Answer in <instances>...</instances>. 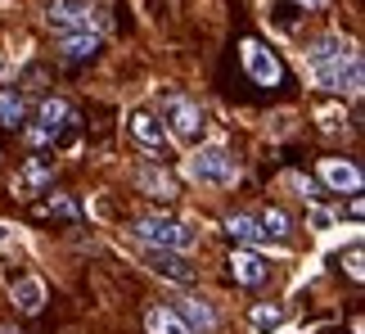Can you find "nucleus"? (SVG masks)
Instances as JSON below:
<instances>
[{
	"label": "nucleus",
	"mask_w": 365,
	"mask_h": 334,
	"mask_svg": "<svg viewBox=\"0 0 365 334\" xmlns=\"http://www.w3.org/2000/svg\"><path fill=\"white\" fill-rule=\"evenodd\" d=\"M185 176H194L199 186H235L240 176V163L230 158L226 145H203L185 158Z\"/></svg>",
	"instance_id": "1"
},
{
	"label": "nucleus",
	"mask_w": 365,
	"mask_h": 334,
	"mask_svg": "<svg viewBox=\"0 0 365 334\" xmlns=\"http://www.w3.org/2000/svg\"><path fill=\"white\" fill-rule=\"evenodd\" d=\"M135 235L145 240L149 248H176V253H190L194 248V235L185 221H172V217H158V213H149V217H140L135 221Z\"/></svg>",
	"instance_id": "2"
},
{
	"label": "nucleus",
	"mask_w": 365,
	"mask_h": 334,
	"mask_svg": "<svg viewBox=\"0 0 365 334\" xmlns=\"http://www.w3.org/2000/svg\"><path fill=\"white\" fill-rule=\"evenodd\" d=\"M163 118L167 127H172L176 141H194V136L203 131V108L190 100V95H167L163 100Z\"/></svg>",
	"instance_id": "3"
},
{
	"label": "nucleus",
	"mask_w": 365,
	"mask_h": 334,
	"mask_svg": "<svg viewBox=\"0 0 365 334\" xmlns=\"http://www.w3.org/2000/svg\"><path fill=\"white\" fill-rule=\"evenodd\" d=\"M316 77V86H325L334 95H361V54L356 50H347L339 64H329V68H320Z\"/></svg>",
	"instance_id": "4"
},
{
	"label": "nucleus",
	"mask_w": 365,
	"mask_h": 334,
	"mask_svg": "<svg viewBox=\"0 0 365 334\" xmlns=\"http://www.w3.org/2000/svg\"><path fill=\"white\" fill-rule=\"evenodd\" d=\"M244 73L257 81V86H279L284 68H279V59L262 46V41H244Z\"/></svg>",
	"instance_id": "5"
},
{
	"label": "nucleus",
	"mask_w": 365,
	"mask_h": 334,
	"mask_svg": "<svg viewBox=\"0 0 365 334\" xmlns=\"http://www.w3.org/2000/svg\"><path fill=\"white\" fill-rule=\"evenodd\" d=\"M68 118H73V108H68L63 100H41V118H36V127H27V141H32V145H50L54 136L68 127Z\"/></svg>",
	"instance_id": "6"
},
{
	"label": "nucleus",
	"mask_w": 365,
	"mask_h": 334,
	"mask_svg": "<svg viewBox=\"0 0 365 334\" xmlns=\"http://www.w3.org/2000/svg\"><path fill=\"white\" fill-rule=\"evenodd\" d=\"M145 262H149L153 275H163V280H172V285H190L194 280V267L176 253V248H149Z\"/></svg>",
	"instance_id": "7"
},
{
	"label": "nucleus",
	"mask_w": 365,
	"mask_h": 334,
	"mask_svg": "<svg viewBox=\"0 0 365 334\" xmlns=\"http://www.w3.org/2000/svg\"><path fill=\"white\" fill-rule=\"evenodd\" d=\"M320 181L339 194H356L361 190V167L347 158H320Z\"/></svg>",
	"instance_id": "8"
},
{
	"label": "nucleus",
	"mask_w": 365,
	"mask_h": 334,
	"mask_svg": "<svg viewBox=\"0 0 365 334\" xmlns=\"http://www.w3.org/2000/svg\"><path fill=\"white\" fill-rule=\"evenodd\" d=\"M347 50H352V41H343V36H320L312 50H302V64H307V73H320V68L339 64Z\"/></svg>",
	"instance_id": "9"
},
{
	"label": "nucleus",
	"mask_w": 365,
	"mask_h": 334,
	"mask_svg": "<svg viewBox=\"0 0 365 334\" xmlns=\"http://www.w3.org/2000/svg\"><path fill=\"white\" fill-rule=\"evenodd\" d=\"M230 275H235L240 285L252 289V285H262L266 275H271V267H266L262 253H252V248H235V258H230Z\"/></svg>",
	"instance_id": "10"
},
{
	"label": "nucleus",
	"mask_w": 365,
	"mask_h": 334,
	"mask_svg": "<svg viewBox=\"0 0 365 334\" xmlns=\"http://www.w3.org/2000/svg\"><path fill=\"white\" fill-rule=\"evenodd\" d=\"M176 316L190 325V334H194V330H199V334H207V330L217 325V312L207 308L203 298H180V303H176Z\"/></svg>",
	"instance_id": "11"
},
{
	"label": "nucleus",
	"mask_w": 365,
	"mask_h": 334,
	"mask_svg": "<svg viewBox=\"0 0 365 334\" xmlns=\"http://www.w3.org/2000/svg\"><path fill=\"white\" fill-rule=\"evenodd\" d=\"M131 136H135L145 149H163V145H167V127H163L153 113H145V108H140V113H131Z\"/></svg>",
	"instance_id": "12"
},
{
	"label": "nucleus",
	"mask_w": 365,
	"mask_h": 334,
	"mask_svg": "<svg viewBox=\"0 0 365 334\" xmlns=\"http://www.w3.org/2000/svg\"><path fill=\"white\" fill-rule=\"evenodd\" d=\"M46 19H50V27H59V32H77V27H91V14L81 9V5H73V0H54Z\"/></svg>",
	"instance_id": "13"
},
{
	"label": "nucleus",
	"mask_w": 365,
	"mask_h": 334,
	"mask_svg": "<svg viewBox=\"0 0 365 334\" xmlns=\"http://www.w3.org/2000/svg\"><path fill=\"white\" fill-rule=\"evenodd\" d=\"M95 50H100V32H91V27H77V32H68L63 46H59V54H63V59H73V64L91 59Z\"/></svg>",
	"instance_id": "14"
},
{
	"label": "nucleus",
	"mask_w": 365,
	"mask_h": 334,
	"mask_svg": "<svg viewBox=\"0 0 365 334\" xmlns=\"http://www.w3.org/2000/svg\"><path fill=\"white\" fill-rule=\"evenodd\" d=\"M14 303H19V312L36 316L46 308V280H36V275H23L19 285H14Z\"/></svg>",
	"instance_id": "15"
},
{
	"label": "nucleus",
	"mask_w": 365,
	"mask_h": 334,
	"mask_svg": "<svg viewBox=\"0 0 365 334\" xmlns=\"http://www.w3.org/2000/svg\"><path fill=\"white\" fill-rule=\"evenodd\" d=\"M145 330L149 334H190V325L176 316V308H163V303L145 312Z\"/></svg>",
	"instance_id": "16"
},
{
	"label": "nucleus",
	"mask_w": 365,
	"mask_h": 334,
	"mask_svg": "<svg viewBox=\"0 0 365 334\" xmlns=\"http://www.w3.org/2000/svg\"><path fill=\"white\" fill-rule=\"evenodd\" d=\"M226 231L235 235V240H240V244H266V240H271V235H266L262 231V221L257 217H248V213H240V217H226Z\"/></svg>",
	"instance_id": "17"
},
{
	"label": "nucleus",
	"mask_w": 365,
	"mask_h": 334,
	"mask_svg": "<svg viewBox=\"0 0 365 334\" xmlns=\"http://www.w3.org/2000/svg\"><path fill=\"white\" fill-rule=\"evenodd\" d=\"M54 176V163H46V158H27V167L19 176H14V190H36V186H46V181Z\"/></svg>",
	"instance_id": "18"
},
{
	"label": "nucleus",
	"mask_w": 365,
	"mask_h": 334,
	"mask_svg": "<svg viewBox=\"0 0 365 334\" xmlns=\"http://www.w3.org/2000/svg\"><path fill=\"white\" fill-rule=\"evenodd\" d=\"M135 186L149 190V194H163V199H172V194H176V181L167 176V172H153V167H140V172H135Z\"/></svg>",
	"instance_id": "19"
},
{
	"label": "nucleus",
	"mask_w": 365,
	"mask_h": 334,
	"mask_svg": "<svg viewBox=\"0 0 365 334\" xmlns=\"http://www.w3.org/2000/svg\"><path fill=\"white\" fill-rule=\"evenodd\" d=\"M23 118H27V104H23V95H14V91H0V127H19Z\"/></svg>",
	"instance_id": "20"
},
{
	"label": "nucleus",
	"mask_w": 365,
	"mask_h": 334,
	"mask_svg": "<svg viewBox=\"0 0 365 334\" xmlns=\"http://www.w3.org/2000/svg\"><path fill=\"white\" fill-rule=\"evenodd\" d=\"M262 231L275 235V240H284V235H289V213H284V208H271V213L262 217Z\"/></svg>",
	"instance_id": "21"
},
{
	"label": "nucleus",
	"mask_w": 365,
	"mask_h": 334,
	"mask_svg": "<svg viewBox=\"0 0 365 334\" xmlns=\"http://www.w3.org/2000/svg\"><path fill=\"white\" fill-rule=\"evenodd\" d=\"M50 213H59V217H77V203L73 199H63V194H50Z\"/></svg>",
	"instance_id": "22"
},
{
	"label": "nucleus",
	"mask_w": 365,
	"mask_h": 334,
	"mask_svg": "<svg viewBox=\"0 0 365 334\" xmlns=\"http://www.w3.org/2000/svg\"><path fill=\"white\" fill-rule=\"evenodd\" d=\"M320 127H325V131H339L343 127V108H320Z\"/></svg>",
	"instance_id": "23"
},
{
	"label": "nucleus",
	"mask_w": 365,
	"mask_h": 334,
	"mask_svg": "<svg viewBox=\"0 0 365 334\" xmlns=\"http://www.w3.org/2000/svg\"><path fill=\"white\" fill-rule=\"evenodd\" d=\"M275 321H279V312H275V308H257V312H252V325H257V330L275 325Z\"/></svg>",
	"instance_id": "24"
},
{
	"label": "nucleus",
	"mask_w": 365,
	"mask_h": 334,
	"mask_svg": "<svg viewBox=\"0 0 365 334\" xmlns=\"http://www.w3.org/2000/svg\"><path fill=\"white\" fill-rule=\"evenodd\" d=\"M347 275H352V280H361V248H352V253H347Z\"/></svg>",
	"instance_id": "25"
},
{
	"label": "nucleus",
	"mask_w": 365,
	"mask_h": 334,
	"mask_svg": "<svg viewBox=\"0 0 365 334\" xmlns=\"http://www.w3.org/2000/svg\"><path fill=\"white\" fill-rule=\"evenodd\" d=\"M9 240H14V226H5V221H0V248H5Z\"/></svg>",
	"instance_id": "26"
},
{
	"label": "nucleus",
	"mask_w": 365,
	"mask_h": 334,
	"mask_svg": "<svg viewBox=\"0 0 365 334\" xmlns=\"http://www.w3.org/2000/svg\"><path fill=\"white\" fill-rule=\"evenodd\" d=\"M298 5H302V9H320V5H325V0H298Z\"/></svg>",
	"instance_id": "27"
},
{
	"label": "nucleus",
	"mask_w": 365,
	"mask_h": 334,
	"mask_svg": "<svg viewBox=\"0 0 365 334\" xmlns=\"http://www.w3.org/2000/svg\"><path fill=\"white\" fill-rule=\"evenodd\" d=\"M0 334H19V330H0Z\"/></svg>",
	"instance_id": "28"
}]
</instances>
